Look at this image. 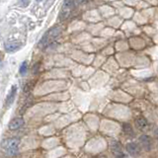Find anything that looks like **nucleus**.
<instances>
[{
    "instance_id": "nucleus-1",
    "label": "nucleus",
    "mask_w": 158,
    "mask_h": 158,
    "mask_svg": "<svg viewBox=\"0 0 158 158\" xmlns=\"http://www.w3.org/2000/svg\"><path fill=\"white\" fill-rule=\"evenodd\" d=\"M19 143H20V140L18 138H7V139L3 140L1 146L7 154L13 155L18 151Z\"/></svg>"
},
{
    "instance_id": "nucleus-6",
    "label": "nucleus",
    "mask_w": 158,
    "mask_h": 158,
    "mask_svg": "<svg viewBox=\"0 0 158 158\" xmlns=\"http://www.w3.org/2000/svg\"><path fill=\"white\" fill-rule=\"evenodd\" d=\"M139 142L142 146V148L146 151H149L151 149V140L149 136H147L145 135H143L139 137Z\"/></svg>"
},
{
    "instance_id": "nucleus-10",
    "label": "nucleus",
    "mask_w": 158,
    "mask_h": 158,
    "mask_svg": "<svg viewBox=\"0 0 158 158\" xmlns=\"http://www.w3.org/2000/svg\"><path fill=\"white\" fill-rule=\"evenodd\" d=\"M135 123H136V127L139 128V130H143V128H145L147 127V121H146V118L143 117L138 118Z\"/></svg>"
},
{
    "instance_id": "nucleus-2",
    "label": "nucleus",
    "mask_w": 158,
    "mask_h": 158,
    "mask_svg": "<svg viewBox=\"0 0 158 158\" xmlns=\"http://www.w3.org/2000/svg\"><path fill=\"white\" fill-rule=\"evenodd\" d=\"M60 33H61V29L59 27H56V28L51 29L43 37L42 41L40 42V47H43V46L46 47V46H48V44H51L53 42V40L60 35Z\"/></svg>"
},
{
    "instance_id": "nucleus-15",
    "label": "nucleus",
    "mask_w": 158,
    "mask_h": 158,
    "mask_svg": "<svg viewBox=\"0 0 158 158\" xmlns=\"http://www.w3.org/2000/svg\"><path fill=\"white\" fill-rule=\"evenodd\" d=\"M154 133H155V135H156V137L158 138V128H157V130L155 131V132H154Z\"/></svg>"
},
{
    "instance_id": "nucleus-12",
    "label": "nucleus",
    "mask_w": 158,
    "mask_h": 158,
    "mask_svg": "<svg viewBox=\"0 0 158 158\" xmlns=\"http://www.w3.org/2000/svg\"><path fill=\"white\" fill-rule=\"evenodd\" d=\"M27 70H28V63L27 61H24L21 64V66H20V73H21L22 75H24V74L27 72Z\"/></svg>"
},
{
    "instance_id": "nucleus-5",
    "label": "nucleus",
    "mask_w": 158,
    "mask_h": 158,
    "mask_svg": "<svg viewBox=\"0 0 158 158\" xmlns=\"http://www.w3.org/2000/svg\"><path fill=\"white\" fill-rule=\"evenodd\" d=\"M24 125L23 118H15L9 123V130L10 131H17L20 127H22Z\"/></svg>"
},
{
    "instance_id": "nucleus-11",
    "label": "nucleus",
    "mask_w": 158,
    "mask_h": 158,
    "mask_svg": "<svg viewBox=\"0 0 158 158\" xmlns=\"http://www.w3.org/2000/svg\"><path fill=\"white\" fill-rule=\"evenodd\" d=\"M123 132H125L126 135L128 136H133V135H135V132H133V128L130 123H123Z\"/></svg>"
},
{
    "instance_id": "nucleus-16",
    "label": "nucleus",
    "mask_w": 158,
    "mask_h": 158,
    "mask_svg": "<svg viewBox=\"0 0 158 158\" xmlns=\"http://www.w3.org/2000/svg\"><path fill=\"white\" fill-rule=\"evenodd\" d=\"M37 1H38V2H41V1H43V0H37Z\"/></svg>"
},
{
    "instance_id": "nucleus-4",
    "label": "nucleus",
    "mask_w": 158,
    "mask_h": 158,
    "mask_svg": "<svg viewBox=\"0 0 158 158\" xmlns=\"http://www.w3.org/2000/svg\"><path fill=\"white\" fill-rule=\"evenodd\" d=\"M127 151L132 157H138L141 153V149L136 142H130L127 144Z\"/></svg>"
},
{
    "instance_id": "nucleus-14",
    "label": "nucleus",
    "mask_w": 158,
    "mask_h": 158,
    "mask_svg": "<svg viewBox=\"0 0 158 158\" xmlns=\"http://www.w3.org/2000/svg\"><path fill=\"white\" fill-rule=\"evenodd\" d=\"M77 2H78L79 4H83V3L87 2V0H77Z\"/></svg>"
},
{
    "instance_id": "nucleus-7",
    "label": "nucleus",
    "mask_w": 158,
    "mask_h": 158,
    "mask_svg": "<svg viewBox=\"0 0 158 158\" xmlns=\"http://www.w3.org/2000/svg\"><path fill=\"white\" fill-rule=\"evenodd\" d=\"M16 93H17V86L14 85L11 87V90H10L8 96L6 98V106L10 107L13 104L14 100H15V97H16Z\"/></svg>"
},
{
    "instance_id": "nucleus-9",
    "label": "nucleus",
    "mask_w": 158,
    "mask_h": 158,
    "mask_svg": "<svg viewBox=\"0 0 158 158\" xmlns=\"http://www.w3.org/2000/svg\"><path fill=\"white\" fill-rule=\"evenodd\" d=\"M21 48V44L17 43V42H12V43H7L5 44V49L9 52H16L17 49H19Z\"/></svg>"
},
{
    "instance_id": "nucleus-13",
    "label": "nucleus",
    "mask_w": 158,
    "mask_h": 158,
    "mask_svg": "<svg viewBox=\"0 0 158 158\" xmlns=\"http://www.w3.org/2000/svg\"><path fill=\"white\" fill-rule=\"evenodd\" d=\"M116 158H127V156L123 153V154H122V155H120V156H117Z\"/></svg>"
},
{
    "instance_id": "nucleus-8",
    "label": "nucleus",
    "mask_w": 158,
    "mask_h": 158,
    "mask_svg": "<svg viewBox=\"0 0 158 158\" xmlns=\"http://www.w3.org/2000/svg\"><path fill=\"white\" fill-rule=\"evenodd\" d=\"M111 150H112V152L114 153V155H115L116 157L123 154V148H122L121 144L118 141H112V143H111Z\"/></svg>"
},
{
    "instance_id": "nucleus-3",
    "label": "nucleus",
    "mask_w": 158,
    "mask_h": 158,
    "mask_svg": "<svg viewBox=\"0 0 158 158\" xmlns=\"http://www.w3.org/2000/svg\"><path fill=\"white\" fill-rule=\"evenodd\" d=\"M73 8H74V3L72 0H64L61 11H60V19L64 20L67 17H69V15L71 14Z\"/></svg>"
}]
</instances>
